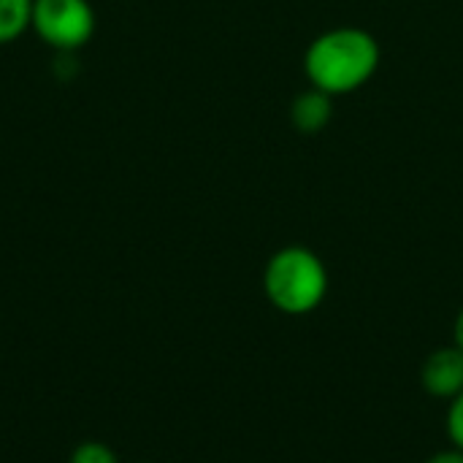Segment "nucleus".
<instances>
[{
	"label": "nucleus",
	"mask_w": 463,
	"mask_h": 463,
	"mask_svg": "<svg viewBox=\"0 0 463 463\" xmlns=\"http://www.w3.org/2000/svg\"><path fill=\"white\" fill-rule=\"evenodd\" d=\"M380 65V43L361 27H336L317 35L304 57L309 81L328 95H347L366 84Z\"/></svg>",
	"instance_id": "1"
},
{
	"label": "nucleus",
	"mask_w": 463,
	"mask_h": 463,
	"mask_svg": "<svg viewBox=\"0 0 463 463\" xmlns=\"http://www.w3.org/2000/svg\"><path fill=\"white\" fill-rule=\"evenodd\" d=\"M263 290L274 309L301 317L315 312L328 293V271L307 247H285L263 271Z\"/></svg>",
	"instance_id": "2"
},
{
	"label": "nucleus",
	"mask_w": 463,
	"mask_h": 463,
	"mask_svg": "<svg viewBox=\"0 0 463 463\" xmlns=\"http://www.w3.org/2000/svg\"><path fill=\"white\" fill-rule=\"evenodd\" d=\"M33 24L52 46L76 49L92 35L95 16L87 0H33Z\"/></svg>",
	"instance_id": "3"
},
{
	"label": "nucleus",
	"mask_w": 463,
	"mask_h": 463,
	"mask_svg": "<svg viewBox=\"0 0 463 463\" xmlns=\"http://www.w3.org/2000/svg\"><path fill=\"white\" fill-rule=\"evenodd\" d=\"M420 385L429 396L453 402L463 391V350L450 345L434 350L420 366Z\"/></svg>",
	"instance_id": "4"
},
{
	"label": "nucleus",
	"mask_w": 463,
	"mask_h": 463,
	"mask_svg": "<svg viewBox=\"0 0 463 463\" xmlns=\"http://www.w3.org/2000/svg\"><path fill=\"white\" fill-rule=\"evenodd\" d=\"M334 117V106H331V95L323 90H307L301 92L293 106H290V119L301 133H320Z\"/></svg>",
	"instance_id": "5"
},
{
	"label": "nucleus",
	"mask_w": 463,
	"mask_h": 463,
	"mask_svg": "<svg viewBox=\"0 0 463 463\" xmlns=\"http://www.w3.org/2000/svg\"><path fill=\"white\" fill-rule=\"evenodd\" d=\"M33 22V0H0V43L16 38Z\"/></svg>",
	"instance_id": "6"
},
{
	"label": "nucleus",
	"mask_w": 463,
	"mask_h": 463,
	"mask_svg": "<svg viewBox=\"0 0 463 463\" xmlns=\"http://www.w3.org/2000/svg\"><path fill=\"white\" fill-rule=\"evenodd\" d=\"M71 463H119L117 461V453L103 445V442H81L73 456H71Z\"/></svg>",
	"instance_id": "7"
},
{
	"label": "nucleus",
	"mask_w": 463,
	"mask_h": 463,
	"mask_svg": "<svg viewBox=\"0 0 463 463\" xmlns=\"http://www.w3.org/2000/svg\"><path fill=\"white\" fill-rule=\"evenodd\" d=\"M448 437H450L453 448L463 450V391L450 402V410H448Z\"/></svg>",
	"instance_id": "8"
},
{
	"label": "nucleus",
	"mask_w": 463,
	"mask_h": 463,
	"mask_svg": "<svg viewBox=\"0 0 463 463\" xmlns=\"http://www.w3.org/2000/svg\"><path fill=\"white\" fill-rule=\"evenodd\" d=\"M426 463H463V450L453 448V450H442V453H434Z\"/></svg>",
	"instance_id": "9"
},
{
	"label": "nucleus",
	"mask_w": 463,
	"mask_h": 463,
	"mask_svg": "<svg viewBox=\"0 0 463 463\" xmlns=\"http://www.w3.org/2000/svg\"><path fill=\"white\" fill-rule=\"evenodd\" d=\"M453 345H456V347H461V350H463V309L458 312L456 323H453Z\"/></svg>",
	"instance_id": "10"
}]
</instances>
